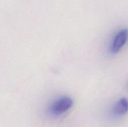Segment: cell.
I'll list each match as a JSON object with an SVG mask.
<instances>
[{"instance_id": "obj_1", "label": "cell", "mask_w": 128, "mask_h": 127, "mask_svg": "<svg viewBox=\"0 0 128 127\" xmlns=\"http://www.w3.org/2000/svg\"><path fill=\"white\" fill-rule=\"evenodd\" d=\"M73 101L70 97H62L52 104L51 112L54 115H60L68 110L72 106Z\"/></svg>"}, {"instance_id": "obj_2", "label": "cell", "mask_w": 128, "mask_h": 127, "mask_svg": "<svg viewBox=\"0 0 128 127\" xmlns=\"http://www.w3.org/2000/svg\"><path fill=\"white\" fill-rule=\"evenodd\" d=\"M128 40V29H124L117 34L112 45V52L117 53L121 51Z\"/></svg>"}, {"instance_id": "obj_3", "label": "cell", "mask_w": 128, "mask_h": 127, "mask_svg": "<svg viewBox=\"0 0 128 127\" xmlns=\"http://www.w3.org/2000/svg\"><path fill=\"white\" fill-rule=\"evenodd\" d=\"M128 112V100L126 98H122L118 102L114 108V113L119 116L124 115Z\"/></svg>"}]
</instances>
